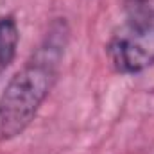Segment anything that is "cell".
I'll return each instance as SVG.
<instances>
[{
    "label": "cell",
    "mask_w": 154,
    "mask_h": 154,
    "mask_svg": "<svg viewBox=\"0 0 154 154\" xmlns=\"http://www.w3.org/2000/svg\"><path fill=\"white\" fill-rule=\"evenodd\" d=\"M106 54L113 70L124 75L154 66V11L136 9L111 34Z\"/></svg>",
    "instance_id": "2"
},
{
    "label": "cell",
    "mask_w": 154,
    "mask_h": 154,
    "mask_svg": "<svg viewBox=\"0 0 154 154\" xmlns=\"http://www.w3.org/2000/svg\"><path fill=\"white\" fill-rule=\"evenodd\" d=\"M68 25L56 20L39 47L9 79L0 95V142L20 136L52 91L68 43Z\"/></svg>",
    "instance_id": "1"
},
{
    "label": "cell",
    "mask_w": 154,
    "mask_h": 154,
    "mask_svg": "<svg viewBox=\"0 0 154 154\" xmlns=\"http://www.w3.org/2000/svg\"><path fill=\"white\" fill-rule=\"evenodd\" d=\"M20 43V31L13 16L0 18V77L11 66Z\"/></svg>",
    "instance_id": "3"
},
{
    "label": "cell",
    "mask_w": 154,
    "mask_h": 154,
    "mask_svg": "<svg viewBox=\"0 0 154 154\" xmlns=\"http://www.w3.org/2000/svg\"><path fill=\"white\" fill-rule=\"evenodd\" d=\"M136 4H142V2H147V0H134Z\"/></svg>",
    "instance_id": "4"
}]
</instances>
